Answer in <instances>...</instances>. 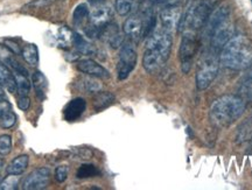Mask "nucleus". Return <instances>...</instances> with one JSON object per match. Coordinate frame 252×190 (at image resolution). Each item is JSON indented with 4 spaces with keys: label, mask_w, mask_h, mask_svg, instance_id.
I'll list each match as a JSON object with an SVG mask.
<instances>
[{
    "label": "nucleus",
    "mask_w": 252,
    "mask_h": 190,
    "mask_svg": "<svg viewBox=\"0 0 252 190\" xmlns=\"http://www.w3.org/2000/svg\"><path fill=\"white\" fill-rule=\"evenodd\" d=\"M72 34H74V33H72V32L67 27L60 28V31H59L60 42L64 44V46L72 43Z\"/></svg>",
    "instance_id": "obj_29"
},
{
    "label": "nucleus",
    "mask_w": 252,
    "mask_h": 190,
    "mask_svg": "<svg viewBox=\"0 0 252 190\" xmlns=\"http://www.w3.org/2000/svg\"><path fill=\"white\" fill-rule=\"evenodd\" d=\"M50 182V170L48 168H37L33 170L23 182L25 190H40L48 187Z\"/></svg>",
    "instance_id": "obj_7"
},
{
    "label": "nucleus",
    "mask_w": 252,
    "mask_h": 190,
    "mask_svg": "<svg viewBox=\"0 0 252 190\" xmlns=\"http://www.w3.org/2000/svg\"><path fill=\"white\" fill-rule=\"evenodd\" d=\"M229 15H230V9L228 6L223 5V6H220L217 9H215V11L209 15V18H208V25H207L208 33L212 35L213 32L215 31L220 25H222L223 22L228 20Z\"/></svg>",
    "instance_id": "obj_14"
},
{
    "label": "nucleus",
    "mask_w": 252,
    "mask_h": 190,
    "mask_svg": "<svg viewBox=\"0 0 252 190\" xmlns=\"http://www.w3.org/2000/svg\"><path fill=\"white\" fill-rule=\"evenodd\" d=\"M33 85L35 88V93L37 95V97L43 99L45 97V89L47 87V81L46 77L41 74L40 71L34 72L33 75Z\"/></svg>",
    "instance_id": "obj_22"
},
{
    "label": "nucleus",
    "mask_w": 252,
    "mask_h": 190,
    "mask_svg": "<svg viewBox=\"0 0 252 190\" xmlns=\"http://www.w3.org/2000/svg\"><path fill=\"white\" fill-rule=\"evenodd\" d=\"M2 167H4V162H2V160L0 159V169H1Z\"/></svg>",
    "instance_id": "obj_40"
},
{
    "label": "nucleus",
    "mask_w": 252,
    "mask_h": 190,
    "mask_svg": "<svg viewBox=\"0 0 252 190\" xmlns=\"http://www.w3.org/2000/svg\"><path fill=\"white\" fill-rule=\"evenodd\" d=\"M93 11L90 12L89 20L91 26L102 30L106 24H109L112 18V9L105 4L93 6Z\"/></svg>",
    "instance_id": "obj_10"
},
{
    "label": "nucleus",
    "mask_w": 252,
    "mask_h": 190,
    "mask_svg": "<svg viewBox=\"0 0 252 190\" xmlns=\"http://www.w3.org/2000/svg\"><path fill=\"white\" fill-rule=\"evenodd\" d=\"M197 50V39L195 34L191 31L186 32L182 37L180 50H179V56L181 61V69L185 74H187L190 70L191 64L195 54Z\"/></svg>",
    "instance_id": "obj_4"
},
{
    "label": "nucleus",
    "mask_w": 252,
    "mask_h": 190,
    "mask_svg": "<svg viewBox=\"0 0 252 190\" xmlns=\"http://www.w3.org/2000/svg\"><path fill=\"white\" fill-rule=\"evenodd\" d=\"M15 81H17V93L19 96H27L31 90V83L28 81V76L15 74Z\"/></svg>",
    "instance_id": "obj_23"
},
{
    "label": "nucleus",
    "mask_w": 252,
    "mask_h": 190,
    "mask_svg": "<svg viewBox=\"0 0 252 190\" xmlns=\"http://www.w3.org/2000/svg\"><path fill=\"white\" fill-rule=\"evenodd\" d=\"M90 11L86 4L78 5L74 11V15H72V20L76 26H83L86 21L89 19Z\"/></svg>",
    "instance_id": "obj_21"
},
{
    "label": "nucleus",
    "mask_w": 252,
    "mask_h": 190,
    "mask_svg": "<svg viewBox=\"0 0 252 190\" xmlns=\"http://www.w3.org/2000/svg\"><path fill=\"white\" fill-rule=\"evenodd\" d=\"M234 27L226 20L212 33V47L214 50H222L223 47L234 37Z\"/></svg>",
    "instance_id": "obj_8"
},
{
    "label": "nucleus",
    "mask_w": 252,
    "mask_h": 190,
    "mask_svg": "<svg viewBox=\"0 0 252 190\" xmlns=\"http://www.w3.org/2000/svg\"><path fill=\"white\" fill-rule=\"evenodd\" d=\"M172 49V36L169 32L154 30L147 36L146 49H145L143 65L150 74H156L166 64Z\"/></svg>",
    "instance_id": "obj_1"
},
{
    "label": "nucleus",
    "mask_w": 252,
    "mask_h": 190,
    "mask_svg": "<svg viewBox=\"0 0 252 190\" xmlns=\"http://www.w3.org/2000/svg\"><path fill=\"white\" fill-rule=\"evenodd\" d=\"M87 103L83 98H75L71 102L68 103V105L64 109V118L68 122H75L83 115L86 111Z\"/></svg>",
    "instance_id": "obj_15"
},
{
    "label": "nucleus",
    "mask_w": 252,
    "mask_h": 190,
    "mask_svg": "<svg viewBox=\"0 0 252 190\" xmlns=\"http://www.w3.org/2000/svg\"><path fill=\"white\" fill-rule=\"evenodd\" d=\"M77 69L83 74H87L93 77L109 78V71L104 66L94 62V60H83L77 63Z\"/></svg>",
    "instance_id": "obj_13"
},
{
    "label": "nucleus",
    "mask_w": 252,
    "mask_h": 190,
    "mask_svg": "<svg viewBox=\"0 0 252 190\" xmlns=\"http://www.w3.org/2000/svg\"><path fill=\"white\" fill-rule=\"evenodd\" d=\"M113 102H115V95L109 91H100L94 97V110L102 111L113 104Z\"/></svg>",
    "instance_id": "obj_18"
},
{
    "label": "nucleus",
    "mask_w": 252,
    "mask_h": 190,
    "mask_svg": "<svg viewBox=\"0 0 252 190\" xmlns=\"http://www.w3.org/2000/svg\"><path fill=\"white\" fill-rule=\"evenodd\" d=\"M99 37L109 43L112 48H118L123 44L122 33L116 24H106L99 32Z\"/></svg>",
    "instance_id": "obj_12"
},
{
    "label": "nucleus",
    "mask_w": 252,
    "mask_h": 190,
    "mask_svg": "<svg viewBox=\"0 0 252 190\" xmlns=\"http://www.w3.org/2000/svg\"><path fill=\"white\" fill-rule=\"evenodd\" d=\"M97 175H99V170L94 164H82L77 170L78 179H88V177H94Z\"/></svg>",
    "instance_id": "obj_24"
},
{
    "label": "nucleus",
    "mask_w": 252,
    "mask_h": 190,
    "mask_svg": "<svg viewBox=\"0 0 252 190\" xmlns=\"http://www.w3.org/2000/svg\"><path fill=\"white\" fill-rule=\"evenodd\" d=\"M241 95L242 98H248V99H252V77L248 78L247 81L243 82L241 87Z\"/></svg>",
    "instance_id": "obj_30"
},
{
    "label": "nucleus",
    "mask_w": 252,
    "mask_h": 190,
    "mask_svg": "<svg viewBox=\"0 0 252 190\" xmlns=\"http://www.w3.org/2000/svg\"><path fill=\"white\" fill-rule=\"evenodd\" d=\"M89 2L93 6H98L105 4V0H89Z\"/></svg>",
    "instance_id": "obj_36"
},
{
    "label": "nucleus",
    "mask_w": 252,
    "mask_h": 190,
    "mask_svg": "<svg viewBox=\"0 0 252 190\" xmlns=\"http://www.w3.org/2000/svg\"><path fill=\"white\" fill-rule=\"evenodd\" d=\"M134 0H116V11L119 15H126L133 7Z\"/></svg>",
    "instance_id": "obj_26"
},
{
    "label": "nucleus",
    "mask_w": 252,
    "mask_h": 190,
    "mask_svg": "<svg viewBox=\"0 0 252 190\" xmlns=\"http://www.w3.org/2000/svg\"><path fill=\"white\" fill-rule=\"evenodd\" d=\"M15 122H17V116L13 111H8L5 115L0 116V126L2 128L12 127L15 124Z\"/></svg>",
    "instance_id": "obj_27"
},
{
    "label": "nucleus",
    "mask_w": 252,
    "mask_h": 190,
    "mask_svg": "<svg viewBox=\"0 0 252 190\" xmlns=\"http://www.w3.org/2000/svg\"><path fill=\"white\" fill-rule=\"evenodd\" d=\"M0 85L5 88L8 93L14 94L17 91V81L15 76L2 63H0Z\"/></svg>",
    "instance_id": "obj_16"
},
{
    "label": "nucleus",
    "mask_w": 252,
    "mask_h": 190,
    "mask_svg": "<svg viewBox=\"0 0 252 190\" xmlns=\"http://www.w3.org/2000/svg\"><path fill=\"white\" fill-rule=\"evenodd\" d=\"M220 61L231 70H243L252 64V41L244 35L234 36L220 50Z\"/></svg>",
    "instance_id": "obj_2"
},
{
    "label": "nucleus",
    "mask_w": 252,
    "mask_h": 190,
    "mask_svg": "<svg viewBox=\"0 0 252 190\" xmlns=\"http://www.w3.org/2000/svg\"><path fill=\"white\" fill-rule=\"evenodd\" d=\"M30 105H31V99L28 98V96H19V99H18L19 109L23 111H27Z\"/></svg>",
    "instance_id": "obj_34"
},
{
    "label": "nucleus",
    "mask_w": 252,
    "mask_h": 190,
    "mask_svg": "<svg viewBox=\"0 0 252 190\" xmlns=\"http://www.w3.org/2000/svg\"><path fill=\"white\" fill-rule=\"evenodd\" d=\"M219 72V63L214 58H208L201 63L196 74V87L198 90H206Z\"/></svg>",
    "instance_id": "obj_6"
},
{
    "label": "nucleus",
    "mask_w": 252,
    "mask_h": 190,
    "mask_svg": "<svg viewBox=\"0 0 252 190\" xmlns=\"http://www.w3.org/2000/svg\"><path fill=\"white\" fill-rule=\"evenodd\" d=\"M135 2H138V4H143V2L145 1V0H134Z\"/></svg>",
    "instance_id": "obj_39"
},
{
    "label": "nucleus",
    "mask_w": 252,
    "mask_h": 190,
    "mask_svg": "<svg viewBox=\"0 0 252 190\" xmlns=\"http://www.w3.org/2000/svg\"><path fill=\"white\" fill-rule=\"evenodd\" d=\"M12 150V139L9 135H0V154L7 155Z\"/></svg>",
    "instance_id": "obj_28"
},
{
    "label": "nucleus",
    "mask_w": 252,
    "mask_h": 190,
    "mask_svg": "<svg viewBox=\"0 0 252 190\" xmlns=\"http://www.w3.org/2000/svg\"><path fill=\"white\" fill-rule=\"evenodd\" d=\"M28 166V157L27 155H20V157L15 158L9 162L6 168L7 174H14V175H21Z\"/></svg>",
    "instance_id": "obj_19"
},
{
    "label": "nucleus",
    "mask_w": 252,
    "mask_h": 190,
    "mask_svg": "<svg viewBox=\"0 0 252 190\" xmlns=\"http://www.w3.org/2000/svg\"><path fill=\"white\" fill-rule=\"evenodd\" d=\"M8 111H12L11 104H9L6 99L0 100V116L5 115V113L8 112Z\"/></svg>",
    "instance_id": "obj_35"
},
{
    "label": "nucleus",
    "mask_w": 252,
    "mask_h": 190,
    "mask_svg": "<svg viewBox=\"0 0 252 190\" xmlns=\"http://www.w3.org/2000/svg\"><path fill=\"white\" fill-rule=\"evenodd\" d=\"M137 64V52L131 43H123L118 61V78L125 80Z\"/></svg>",
    "instance_id": "obj_5"
},
{
    "label": "nucleus",
    "mask_w": 252,
    "mask_h": 190,
    "mask_svg": "<svg viewBox=\"0 0 252 190\" xmlns=\"http://www.w3.org/2000/svg\"><path fill=\"white\" fill-rule=\"evenodd\" d=\"M21 55L25 59L28 64L31 65H36L39 62V50L35 44H27L24 47V49L21 50Z\"/></svg>",
    "instance_id": "obj_20"
},
{
    "label": "nucleus",
    "mask_w": 252,
    "mask_h": 190,
    "mask_svg": "<svg viewBox=\"0 0 252 190\" xmlns=\"http://www.w3.org/2000/svg\"><path fill=\"white\" fill-rule=\"evenodd\" d=\"M72 44H74L77 52L83 54V55H94L96 53V49H94L93 44L88 42L83 36H81L77 33L72 34Z\"/></svg>",
    "instance_id": "obj_17"
},
{
    "label": "nucleus",
    "mask_w": 252,
    "mask_h": 190,
    "mask_svg": "<svg viewBox=\"0 0 252 190\" xmlns=\"http://www.w3.org/2000/svg\"><path fill=\"white\" fill-rule=\"evenodd\" d=\"M168 1H171V0H157L156 4H166Z\"/></svg>",
    "instance_id": "obj_38"
},
{
    "label": "nucleus",
    "mask_w": 252,
    "mask_h": 190,
    "mask_svg": "<svg viewBox=\"0 0 252 190\" xmlns=\"http://www.w3.org/2000/svg\"><path fill=\"white\" fill-rule=\"evenodd\" d=\"M181 9L176 5H169L163 8L160 14V20H161L162 28L171 33L172 31L179 28L181 21Z\"/></svg>",
    "instance_id": "obj_9"
},
{
    "label": "nucleus",
    "mask_w": 252,
    "mask_h": 190,
    "mask_svg": "<svg viewBox=\"0 0 252 190\" xmlns=\"http://www.w3.org/2000/svg\"><path fill=\"white\" fill-rule=\"evenodd\" d=\"M124 33L130 37L131 40L138 41L141 36H144L145 32V22L140 17L132 15L128 19H126L123 26Z\"/></svg>",
    "instance_id": "obj_11"
},
{
    "label": "nucleus",
    "mask_w": 252,
    "mask_h": 190,
    "mask_svg": "<svg viewBox=\"0 0 252 190\" xmlns=\"http://www.w3.org/2000/svg\"><path fill=\"white\" fill-rule=\"evenodd\" d=\"M245 100L236 95H224L214 100L210 107V119L216 126L224 127L243 115Z\"/></svg>",
    "instance_id": "obj_3"
},
{
    "label": "nucleus",
    "mask_w": 252,
    "mask_h": 190,
    "mask_svg": "<svg viewBox=\"0 0 252 190\" xmlns=\"http://www.w3.org/2000/svg\"><path fill=\"white\" fill-rule=\"evenodd\" d=\"M84 88H86L89 93H98L100 90V84L99 82L94 80V78H88V80L84 81Z\"/></svg>",
    "instance_id": "obj_31"
},
{
    "label": "nucleus",
    "mask_w": 252,
    "mask_h": 190,
    "mask_svg": "<svg viewBox=\"0 0 252 190\" xmlns=\"http://www.w3.org/2000/svg\"><path fill=\"white\" fill-rule=\"evenodd\" d=\"M68 177V168L65 166H60L55 169V179L59 183H63Z\"/></svg>",
    "instance_id": "obj_32"
},
{
    "label": "nucleus",
    "mask_w": 252,
    "mask_h": 190,
    "mask_svg": "<svg viewBox=\"0 0 252 190\" xmlns=\"http://www.w3.org/2000/svg\"><path fill=\"white\" fill-rule=\"evenodd\" d=\"M52 1V0H34V1L30 2V4L25 6V9L28 11V9H37V8H42L45 7L49 4V2Z\"/></svg>",
    "instance_id": "obj_33"
},
{
    "label": "nucleus",
    "mask_w": 252,
    "mask_h": 190,
    "mask_svg": "<svg viewBox=\"0 0 252 190\" xmlns=\"http://www.w3.org/2000/svg\"><path fill=\"white\" fill-rule=\"evenodd\" d=\"M19 180L20 177L19 175H14V174H8V176L5 180L0 182V190H14L18 189Z\"/></svg>",
    "instance_id": "obj_25"
},
{
    "label": "nucleus",
    "mask_w": 252,
    "mask_h": 190,
    "mask_svg": "<svg viewBox=\"0 0 252 190\" xmlns=\"http://www.w3.org/2000/svg\"><path fill=\"white\" fill-rule=\"evenodd\" d=\"M4 99H6L4 89H2L1 85H0V100H4Z\"/></svg>",
    "instance_id": "obj_37"
}]
</instances>
